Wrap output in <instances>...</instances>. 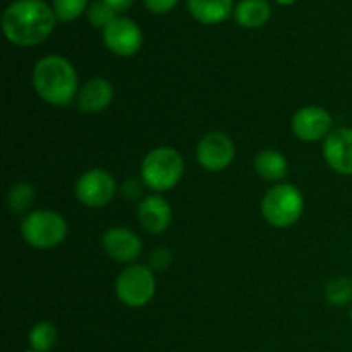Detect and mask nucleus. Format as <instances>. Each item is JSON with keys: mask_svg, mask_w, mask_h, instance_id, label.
Masks as SVG:
<instances>
[{"mask_svg": "<svg viewBox=\"0 0 352 352\" xmlns=\"http://www.w3.org/2000/svg\"><path fill=\"white\" fill-rule=\"evenodd\" d=\"M57 21L54 7L45 0H14L2 14V31L9 43L30 48L43 43Z\"/></svg>", "mask_w": 352, "mask_h": 352, "instance_id": "nucleus-1", "label": "nucleus"}, {"mask_svg": "<svg viewBox=\"0 0 352 352\" xmlns=\"http://www.w3.org/2000/svg\"><path fill=\"white\" fill-rule=\"evenodd\" d=\"M31 81L36 95L52 107H69L78 100L81 89L78 71L72 62L58 54L38 58Z\"/></svg>", "mask_w": 352, "mask_h": 352, "instance_id": "nucleus-2", "label": "nucleus"}, {"mask_svg": "<svg viewBox=\"0 0 352 352\" xmlns=\"http://www.w3.org/2000/svg\"><path fill=\"white\" fill-rule=\"evenodd\" d=\"M184 175V158L174 146H157L144 155L140 177L146 189L164 195L181 182Z\"/></svg>", "mask_w": 352, "mask_h": 352, "instance_id": "nucleus-3", "label": "nucleus"}, {"mask_svg": "<svg viewBox=\"0 0 352 352\" xmlns=\"http://www.w3.org/2000/svg\"><path fill=\"white\" fill-rule=\"evenodd\" d=\"M305 195L291 182L274 184L261 198V215L275 229H287L298 223L305 213Z\"/></svg>", "mask_w": 352, "mask_h": 352, "instance_id": "nucleus-4", "label": "nucleus"}, {"mask_svg": "<svg viewBox=\"0 0 352 352\" xmlns=\"http://www.w3.org/2000/svg\"><path fill=\"white\" fill-rule=\"evenodd\" d=\"M67 220L55 210H33L21 220V237L33 250H54L67 239Z\"/></svg>", "mask_w": 352, "mask_h": 352, "instance_id": "nucleus-5", "label": "nucleus"}, {"mask_svg": "<svg viewBox=\"0 0 352 352\" xmlns=\"http://www.w3.org/2000/svg\"><path fill=\"white\" fill-rule=\"evenodd\" d=\"M157 294V277L150 265L131 263L117 275L116 296L127 308H144Z\"/></svg>", "mask_w": 352, "mask_h": 352, "instance_id": "nucleus-6", "label": "nucleus"}, {"mask_svg": "<svg viewBox=\"0 0 352 352\" xmlns=\"http://www.w3.org/2000/svg\"><path fill=\"white\" fill-rule=\"evenodd\" d=\"M117 182L105 168H89L76 181L74 195L82 206L91 210L105 208L116 198Z\"/></svg>", "mask_w": 352, "mask_h": 352, "instance_id": "nucleus-7", "label": "nucleus"}, {"mask_svg": "<svg viewBox=\"0 0 352 352\" xmlns=\"http://www.w3.org/2000/svg\"><path fill=\"white\" fill-rule=\"evenodd\" d=\"M236 158V143L229 134L213 131L205 134L196 144V162L208 172H222Z\"/></svg>", "mask_w": 352, "mask_h": 352, "instance_id": "nucleus-8", "label": "nucleus"}, {"mask_svg": "<svg viewBox=\"0 0 352 352\" xmlns=\"http://www.w3.org/2000/svg\"><path fill=\"white\" fill-rule=\"evenodd\" d=\"M103 45L117 57H134L143 47V30L131 17L119 16L102 31Z\"/></svg>", "mask_w": 352, "mask_h": 352, "instance_id": "nucleus-9", "label": "nucleus"}, {"mask_svg": "<svg viewBox=\"0 0 352 352\" xmlns=\"http://www.w3.org/2000/svg\"><path fill=\"white\" fill-rule=\"evenodd\" d=\"M291 131L299 141L318 143L325 141L333 131V117L320 105H306L296 110L291 119Z\"/></svg>", "mask_w": 352, "mask_h": 352, "instance_id": "nucleus-10", "label": "nucleus"}, {"mask_svg": "<svg viewBox=\"0 0 352 352\" xmlns=\"http://www.w3.org/2000/svg\"><path fill=\"white\" fill-rule=\"evenodd\" d=\"M102 248L109 258L117 263L131 265L136 263L140 254L143 253V241L129 227H110L102 237Z\"/></svg>", "mask_w": 352, "mask_h": 352, "instance_id": "nucleus-11", "label": "nucleus"}, {"mask_svg": "<svg viewBox=\"0 0 352 352\" xmlns=\"http://www.w3.org/2000/svg\"><path fill=\"white\" fill-rule=\"evenodd\" d=\"M323 158L336 174L352 175V127H337L323 141Z\"/></svg>", "mask_w": 352, "mask_h": 352, "instance_id": "nucleus-12", "label": "nucleus"}, {"mask_svg": "<svg viewBox=\"0 0 352 352\" xmlns=\"http://www.w3.org/2000/svg\"><path fill=\"white\" fill-rule=\"evenodd\" d=\"M138 222H140L141 229L148 234H164L165 230L170 227L172 223V206L162 195L151 192V195L144 196L140 201L136 210Z\"/></svg>", "mask_w": 352, "mask_h": 352, "instance_id": "nucleus-13", "label": "nucleus"}, {"mask_svg": "<svg viewBox=\"0 0 352 352\" xmlns=\"http://www.w3.org/2000/svg\"><path fill=\"white\" fill-rule=\"evenodd\" d=\"M113 95H116V89L112 82L107 78L96 76V78H89L81 86L76 105L85 113H100L112 105Z\"/></svg>", "mask_w": 352, "mask_h": 352, "instance_id": "nucleus-14", "label": "nucleus"}, {"mask_svg": "<svg viewBox=\"0 0 352 352\" xmlns=\"http://www.w3.org/2000/svg\"><path fill=\"white\" fill-rule=\"evenodd\" d=\"M188 10L199 24L217 26L234 16V0H186Z\"/></svg>", "mask_w": 352, "mask_h": 352, "instance_id": "nucleus-15", "label": "nucleus"}, {"mask_svg": "<svg viewBox=\"0 0 352 352\" xmlns=\"http://www.w3.org/2000/svg\"><path fill=\"white\" fill-rule=\"evenodd\" d=\"M270 17L272 6L268 0H239L234 7V19L246 30H260Z\"/></svg>", "mask_w": 352, "mask_h": 352, "instance_id": "nucleus-16", "label": "nucleus"}, {"mask_svg": "<svg viewBox=\"0 0 352 352\" xmlns=\"http://www.w3.org/2000/svg\"><path fill=\"white\" fill-rule=\"evenodd\" d=\"M254 170L263 181L268 182H282L289 172V162L284 153L274 148L260 151L254 158Z\"/></svg>", "mask_w": 352, "mask_h": 352, "instance_id": "nucleus-17", "label": "nucleus"}, {"mask_svg": "<svg viewBox=\"0 0 352 352\" xmlns=\"http://www.w3.org/2000/svg\"><path fill=\"white\" fill-rule=\"evenodd\" d=\"M36 201V189L31 182L17 181L7 191V206L12 213L17 215H28L33 212V205Z\"/></svg>", "mask_w": 352, "mask_h": 352, "instance_id": "nucleus-18", "label": "nucleus"}, {"mask_svg": "<svg viewBox=\"0 0 352 352\" xmlns=\"http://www.w3.org/2000/svg\"><path fill=\"white\" fill-rule=\"evenodd\" d=\"M58 339L57 327L52 322H38L28 333L30 349L36 352H50Z\"/></svg>", "mask_w": 352, "mask_h": 352, "instance_id": "nucleus-19", "label": "nucleus"}, {"mask_svg": "<svg viewBox=\"0 0 352 352\" xmlns=\"http://www.w3.org/2000/svg\"><path fill=\"white\" fill-rule=\"evenodd\" d=\"M323 294L330 306L342 308V306L352 305V278L347 275L333 277L332 280L327 282Z\"/></svg>", "mask_w": 352, "mask_h": 352, "instance_id": "nucleus-20", "label": "nucleus"}, {"mask_svg": "<svg viewBox=\"0 0 352 352\" xmlns=\"http://www.w3.org/2000/svg\"><path fill=\"white\" fill-rule=\"evenodd\" d=\"M52 7L62 23H72L86 14L89 7V0H52Z\"/></svg>", "mask_w": 352, "mask_h": 352, "instance_id": "nucleus-21", "label": "nucleus"}, {"mask_svg": "<svg viewBox=\"0 0 352 352\" xmlns=\"http://www.w3.org/2000/svg\"><path fill=\"white\" fill-rule=\"evenodd\" d=\"M86 17H88V23L93 28H98V30L103 31L116 17H119V14L103 0H95V2L89 3L88 10H86Z\"/></svg>", "mask_w": 352, "mask_h": 352, "instance_id": "nucleus-22", "label": "nucleus"}, {"mask_svg": "<svg viewBox=\"0 0 352 352\" xmlns=\"http://www.w3.org/2000/svg\"><path fill=\"white\" fill-rule=\"evenodd\" d=\"M174 261V254L172 251L168 250L167 246H160L157 250H153L150 253V260H148V265L153 272H162V270H167L168 267L172 265Z\"/></svg>", "mask_w": 352, "mask_h": 352, "instance_id": "nucleus-23", "label": "nucleus"}, {"mask_svg": "<svg viewBox=\"0 0 352 352\" xmlns=\"http://www.w3.org/2000/svg\"><path fill=\"white\" fill-rule=\"evenodd\" d=\"M144 189H146V186H144V182L141 181V177H129L124 181L122 188H120V192H122V196L126 199H129V201H136V199H143L144 198Z\"/></svg>", "mask_w": 352, "mask_h": 352, "instance_id": "nucleus-24", "label": "nucleus"}, {"mask_svg": "<svg viewBox=\"0 0 352 352\" xmlns=\"http://www.w3.org/2000/svg\"><path fill=\"white\" fill-rule=\"evenodd\" d=\"M143 3L146 10L162 16V14H168L170 10H174L177 7L179 0H143Z\"/></svg>", "mask_w": 352, "mask_h": 352, "instance_id": "nucleus-25", "label": "nucleus"}, {"mask_svg": "<svg viewBox=\"0 0 352 352\" xmlns=\"http://www.w3.org/2000/svg\"><path fill=\"white\" fill-rule=\"evenodd\" d=\"M103 2L109 3V6L112 7L117 14H120V12H126V10H129L131 7H133L134 0H103Z\"/></svg>", "mask_w": 352, "mask_h": 352, "instance_id": "nucleus-26", "label": "nucleus"}, {"mask_svg": "<svg viewBox=\"0 0 352 352\" xmlns=\"http://www.w3.org/2000/svg\"><path fill=\"white\" fill-rule=\"evenodd\" d=\"M275 3H278V6H292V3H296L298 0H274Z\"/></svg>", "mask_w": 352, "mask_h": 352, "instance_id": "nucleus-27", "label": "nucleus"}, {"mask_svg": "<svg viewBox=\"0 0 352 352\" xmlns=\"http://www.w3.org/2000/svg\"><path fill=\"white\" fill-rule=\"evenodd\" d=\"M349 316H351V322H352V305H351V311H349Z\"/></svg>", "mask_w": 352, "mask_h": 352, "instance_id": "nucleus-28", "label": "nucleus"}, {"mask_svg": "<svg viewBox=\"0 0 352 352\" xmlns=\"http://www.w3.org/2000/svg\"><path fill=\"white\" fill-rule=\"evenodd\" d=\"M24 352H36V351H33V349H28V351H24Z\"/></svg>", "mask_w": 352, "mask_h": 352, "instance_id": "nucleus-29", "label": "nucleus"}]
</instances>
